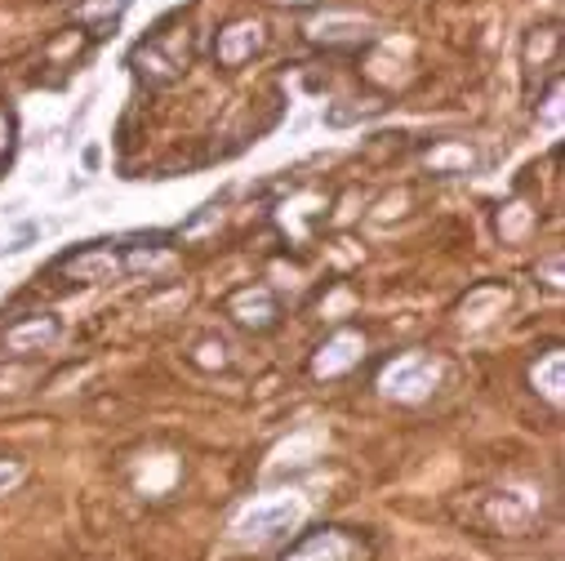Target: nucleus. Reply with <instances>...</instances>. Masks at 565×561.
Masks as SVG:
<instances>
[{
  "label": "nucleus",
  "mask_w": 565,
  "mask_h": 561,
  "mask_svg": "<svg viewBox=\"0 0 565 561\" xmlns=\"http://www.w3.org/2000/svg\"><path fill=\"white\" fill-rule=\"evenodd\" d=\"M36 223H5V227H0V254H18V250H27L32 241H36Z\"/></svg>",
  "instance_id": "obj_10"
},
{
  "label": "nucleus",
  "mask_w": 565,
  "mask_h": 561,
  "mask_svg": "<svg viewBox=\"0 0 565 561\" xmlns=\"http://www.w3.org/2000/svg\"><path fill=\"white\" fill-rule=\"evenodd\" d=\"M303 518V508L294 499H276V503H259L250 508L246 518L237 522V539L246 544H263V539H280V535H290Z\"/></svg>",
  "instance_id": "obj_3"
},
{
  "label": "nucleus",
  "mask_w": 565,
  "mask_h": 561,
  "mask_svg": "<svg viewBox=\"0 0 565 561\" xmlns=\"http://www.w3.org/2000/svg\"><path fill=\"white\" fill-rule=\"evenodd\" d=\"M254 50H259V27H254V23H237V27L218 32V63L237 67V63H246Z\"/></svg>",
  "instance_id": "obj_8"
},
{
  "label": "nucleus",
  "mask_w": 565,
  "mask_h": 561,
  "mask_svg": "<svg viewBox=\"0 0 565 561\" xmlns=\"http://www.w3.org/2000/svg\"><path fill=\"white\" fill-rule=\"evenodd\" d=\"M561 370H565L561 348H552L543 361L530 365V384H535V392H543L552 406H561Z\"/></svg>",
  "instance_id": "obj_9"
},
{
  "label": "nucleus",
  "mask_w": 565,
  "mask_h": 561,
  "mask_svg": "<svg viewBox=\"0 0 565 561\" xmlns=\"http://www.w3.org/2000/svg\"><path fill=\"white\" fill-rule=\"evenodd\" d=\"M361 348H365V339L356 335V331H339L335 339H329L325 348H321V357H316V374H343V370H352L356 361H361Z\"/></svg>",
  "instance_id": "obj_7"
},
{
  "label": "nucleus",
  "mask_w": 565,
  "mask_h": 561,
  "mask_svg": "<svg viewBox=\"0 0 565 561\" xmlns=\"http://www.w3.org/2000/svg\"><path fill=\"white\" fill-rule=\"evenodd\" d=\"M63 272L76 276V280H85V286H99V280L125 276V263H121V254L108 250V246H89V250H80V254H67V259H63Z\"/></svg>",
  "instance_id": "obj_4"
},
{
  "label": "nucleus",
  "mask_w": 565,
  "mask_h": 561,
  "mask_svg": "<svg viewBox=\"0 0 565 561\" xmlns=\"http://www.w3.org/2000/svg\"><path fill=\"white\" fill-rule=\"evenodd\" d=\"M280 561H365V544L339 526H321L299 544H290V552Z\"/></svg>",
  "instance_id": "obj_1"
},
{
  "label": "nucleus",
  "mask_w": 565,
  "mask_h": 561,
  "mask_svg": "<svg viewBox=\"0 0 565 561\" xmlns=\"http://www.w3.org/2000/svg\"><path fill=\"white\" fill-rule=\"evenodd\" d=\"M231 316H237L246 331H272L276 325V299L267 290H241V295H231Z\"/></svg>",
  "instance_id": "obj_6"
},
{
  "label": "nucleus",
  "mask_w": 565,
  "mask_h": 561,
  "mask_svg": "<svg viewBox=\"0 0 565 561\" xmlns=\"http://www.w3.org/2000/svg\"><path fill=\"white\" fill-rule=\"evenodd\" d=\"M18 482H23V463L18 459H0V495L14 490Z\"/></svg>",
  "instance_id": "obj_11"
},
{
  "label": "nucleus",
  "mask_w": 565,
  "mask_h": 561,
  "mask_svg": "<svg viewBox=\"0 0 565 561\" xmlns=\"http://www.w3.org/2000/svg\"><path fill=\"white\" fill-rule=\"evenodd\" d=\"M379 388H384L388 397H397V401H423V397L437 388V365H432L428 357L410 352V357L392 361V365L379 374Z\"/></svg>",
  "instance_id": "obj_2"
},
{
  "label": "nucleus",
  "mask_w": 565,
  "mask_h": 561,
  "mask_svg": "<svg viewBox=\"0 0 565 561\" xmlns=\"http://www.w3.org/2000/svg\"><path fill=\"white\" fill-rule=\"evenodd\" d=\"M59 339V316L50 312H40V316H27L18 325H10L5 331V348L10 352H40V348H50Z\"/></svg>",
  "instance_id": "obj_5"
},
{
  "label": "nucleus",
  "mask_w": 565,
  "mask_h": 561,
  "mask_svg": "<svg viewBox=\"0 0 565 561\" xmlns=\"http://www.w3.org/2000/svg\"><path fill=\"white\" fill-rule=\"evenodd\" d=\"M32 379H36L32 365H10V370H0V384H32Z\"/></svg>",
  "instance_id": "obj_12"
}]
</instances>
